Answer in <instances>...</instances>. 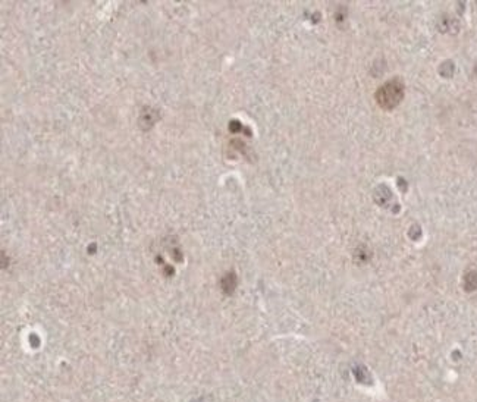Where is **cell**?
I'll return each instance as SVG.
<instances>
[{
    "instance_id": "1",
    "label": "cell",
    "mask_w": 477,
    "mask_h": 402,
    "mask_svg": "<svg viewBox=\"0 0 477 402\" xmlns=\"http://www.w3.org/2000/svg\"><path fill=\"white\" fill-rule=\"evenodd\" d=\"M404 96V85L400 79H392L386 84H383L376 93L377 103L383 109H394Z\"/></svg>"
}]
</instances>
